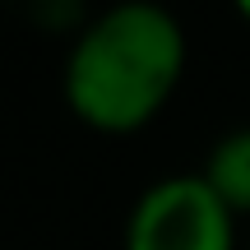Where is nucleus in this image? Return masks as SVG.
Here are the masks:
<instances>
[{
    "label": "nucleus",
    "instance_id": "1",
    "mask_svg": "<svg viewBox=\"0 0 250 250\" xmlns=\"http://www.w3.org/2000/svg\"><path fill=\"white\" fill-rule=\"evenodd\" d=\"M190 42L158 0H116L83 19L61 70L65 107L98 134L144 130L186 79Z\"/></svg>",
    "mask_w": 250,
    "mask_h": 250
},
{
    "label": "nucleus",
    "instance_id": "2",
    "mask_svg": "<svg viewBox=\"0 0 250 250\" xmlns=\"http://www.w3.org/2000/svg\"><path fill=\"white\" fill-rule=\"evenodd\" d=\"M125 250H236V213L199 171H176L134 199Z\"/></svg>",
    "mask_w": 250,
    "mask_h": 250
},
{
    "label": "nucleus",
    "instance_id": "3",
    "mask_svg": "<svg viewBox=\"0 0 250 250\" xmlns=\"http://www.w3.org/2000/svg\"><path fill=\"white\" fill-rule=\"evenodd\" d=\"M199 176L213 186V195L236 218L250 213V125H232L227 134H218V144L208 148Z\"/></svg>",
    "mask_w": 250,
    "mask_h": 250
},
{
    "label": "nucleus",
    "instance_id": "4",
    "mask_svg": "<svg viewBox=\"0 0 250 250\" xmlns=\"http://www.w3.org/2000/svg\"><path fill=\"white\" fill-rule=\"evenodd\" d=\"M232 5H236V14H241L246 23H250V0H232Z\"/></svg>",
    "mask_w": 250,
    "mask_h": 250
}]
</instances>
